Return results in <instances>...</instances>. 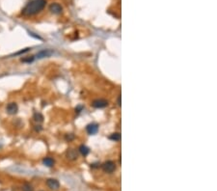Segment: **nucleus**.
<instances>
[{
	"instance_id": "f257e3e1",
	"label": "nucleus",
	"mask_w": 217,
	"mask_h": 191,
	"mask_svg": "<svg viewBox=\"0 0 217 191\" xmlns=\"http://www.w3.org/2000/svg\"><path fill=\"white\" fill-rule=\"evenodd\" d=\"M46 4V0H33V1H30L22 10V15L28 17V15H33L38 14L39 12L44 9Z\"/></svg>"
},
{
	"instance_id": "f03ea898",
	"label": "nucleus",
	"mask_w": 217,
	"mask_h": 191,
	"mask_svg": "<svg viewBox=\"0 0 217 191\" xmlns=\"http://www.w3.org/2000/svg\"><path fill=\"white\" fill-rule=\"evenodd\" d=\"M102 169L106 173H113L116 170V165L113 161H106L102 165Z\"/></svg>"
},
{
	"instance_id": "7ed1b4c3",
	"label": "nucleus",
	"mask_w": 217,
	"mask_h": 191,
	"mask_svg": "<svg viewBox=\"0 0 217 191\" xmlns=\"http://www.w3.org/2000/svg\"><path fill=\"white\" fill-rule=\"evenodd\" d=\"M107 104H108V101L105 100H102V99L94 100L93 103H92L93 106L96 107V108H103L105 106H107Z\"/></svg>"
},
{
	"instance_id": "20e7f679",
	"label": "nucleus",
	"mask_w": 217,
	"mask_h": 191,
	"mask_svg": "<svg viewBox=\"0 0 217 191\" xmlns=\"http://www.w3.org/2000/svg\"><path fill=\"white\" fill-rule=\"evenodd\" d=\"M46 184L50 189H54V190L58 189L59 186H60L59 181L57 180H54V178H48L47 181H46Z\"/></svg>"
},
{
	"instance_id": "39448f33",
	"label": "nucleus",
	"mask_w": 217,
	"mask_h": 191,
	"mask_svg": "<svg viewBox=\"0 0 217 191\" xmlns=\"http://www.w3.org/2000/svg\"><path fill=\"white\" fill-rule=\"evenodd\" d=\"M7 112L9 113V114H11V115H15L16 113L18 112V105H17V103H9L7 105Z\"/></svg>"
},
{
	"instance_id": "423d86ee",
	"label": "nucleus",
	"mask_w": 217,
	"mask_h": 191,
	"mask_svg": "<svg viewBox=\"0 0 217 191\" xmlns=\"http://www.w3.org/2000/svg\"><path fill=\"white\" fill-rule=\"evenodd\" d=\"M49 10L51 11V13L55 14V15H58L62 12V7H61V5H59L58 3H53L50 5Z\"/></svg>"
},
{
	"instance_id": "0eeeda50",
	"label": "nucleus",
	"mask_w": 217,
	"mask_h": 191,
	"mask_svg": "<svg viewBox=\"0 0 217 191\" xmlns=\"http://www.w3.org/2000/svg\"><path fill=\"white\" fill-rule=\"evenodd\" d=\"M87 132L89 134H95L97 132V129H99V127H97V124H90L87 125Z\"/></svg>"
},
{
	"instance_id": "6e6552de",
	"label": "nucleus",
	"mask_w": 217,
	"mask_h": 191,
	"mask_svg": "<svg viewBox=\"0 0 217 191\" xmlns=\"http://www.w3.org/2000/svg\"><path fill=\"white\" fill-rule=\"evenodd\" d=\"M51 54H52V51H51V50L46 49V50H42V51H40L39 53L37 54V57H38V58L48 57V56H50Z\"/></svg>"
},
{
	"instance_id": "1a4fd4ad",
	"label": "nucleus",
	"mask_w": 217,
	"mask_h": 191,
	"mask_svg": "<svg viewBox=\"0 0 217 191\" xmlns=\"http://www.w3.org/2000/svg\"><path fill=\"white\" fill-rule=\"evenodd\" d=\"M67 156L69 159H76L77 158V153L75 150H72V149H69L68 150L67 152Z\"/></svg>"
},
{
	"instance_id": "9d476101",
	"label": "nucleus",
	"mask_w": 217,
	"mask_h": 191,
	"mask_svg": "<svg viewBox=\"0 0 217 191\" xmlns=\"http://www.w3.org/2000/svg\"><path fill=\"white\" fill-rule=\"evenodd\" d=\"M43 162L44 165L47 166V167H52V166L54 165V160H53V158H51V157H46Z\"/></svg>"
},
{
	"instance_id": "9b49d317",
	"label": "nucleus",
	"mask_w": 217,
	"mask_h": 191,
	"mask_svg": "<svg viewBox=\"0 0 217 191\" xmlns=\"http://www.w3.org/2000/svg\"><path fill=\"white\" fill-rule=\"evenodd\" d=\"M79 152H80V153L82 154V156H87V154L89 153V152H90V150L86 147V146H84V145H81L80 147H79Z\"/></svg>"
},
{
	"instance_id": "f8f14e48",
	"label": "nucleus",
	"mask_w": 217,
	"mask_h": 191,
	"mask_svg": "<svg viewBox=\"0 0 217 191\" xmlns=\"http://www.w3.org/2000/svg\"><path fill=\"white\" fill-rule=\"evenodd\" d=\"M34 120L36 122H38V123H41V122L44 121V117H43L42 114H40V113H36V114L34 115Z\"/></svg>"
},
{
	"instance_id": "ddd939ff",
	"label": "nucleus",
	"mask_w": 217,
	"mask_h": 191,
	"mask_svg": "<svg viewBox=\"0 0 217 191\" xmlns=\"http://www.w3.org/2000/svg\"><path fill=\"white\" fill-rule=\"evenodd\" d=\"M110 139L114 140V141H119L121 139V134L118 133V132L113 133V134H111V136H110Z\"/></svg>"
},
{
	"instance_id": "4468645a",
	"label": "nucleus",
	"mask_w": 217,
	"mask_h": 191,
	"mask_svg": "<svg viewBox=\"0 0 217 191\" xmlns=\"http://www.w3.org/2000/svg\"><path fill=\"white\" fill-rule=\"evenodd\" d=\"M22 191H34L33 186L29 184H25L22 186Z\"/></svg>"
},
{
	"instance_id": "2eb2a0df",
	"label": "nucleus",
	"mask_w": 217,
	"mask_h": 191,
	"mask_svg": "<svg viewBox=\"0 0 217 191\" xmlns=\"http://www.w3.org/2000/svg\"><path fill=\"white\" fill-rule=\"evenodd\" d=\"M33 60H34V57H32V56H30V57H28V58H23V59H21L22 62H25V63H30Z\"/></svg>"
},
{
	"instance_id": "dca6fc26",
	"label": "nucleus",
	"mask_w": 217,
	"mask_h": 191,
	"mask_svg": "<svg viewBox=\"0 0 217 191\" xmlns=\"http://www.w3.org/2000/svg\"><path fill=\"white\" fill-rule=\"evenodd\" d=\"M35 129L36 131H41V129H42V128H41V125H36V128H35Z\"/></svg>"
},
{
	"instance_id": "f3484780",
	"label": "nucleus",
	"mask_w": 217,
	"mask_h": 191,
	"mask_svg": "<svg viewBox=\"0 0 217 191\" xmlns=\"http://www.w3.org/2000/svg\"><path fill=\"white\" fill-rule=\"evenodd\" d=\"M118 103H119V105H121V97H118Z\"/></svg>"
}]
</instances>
